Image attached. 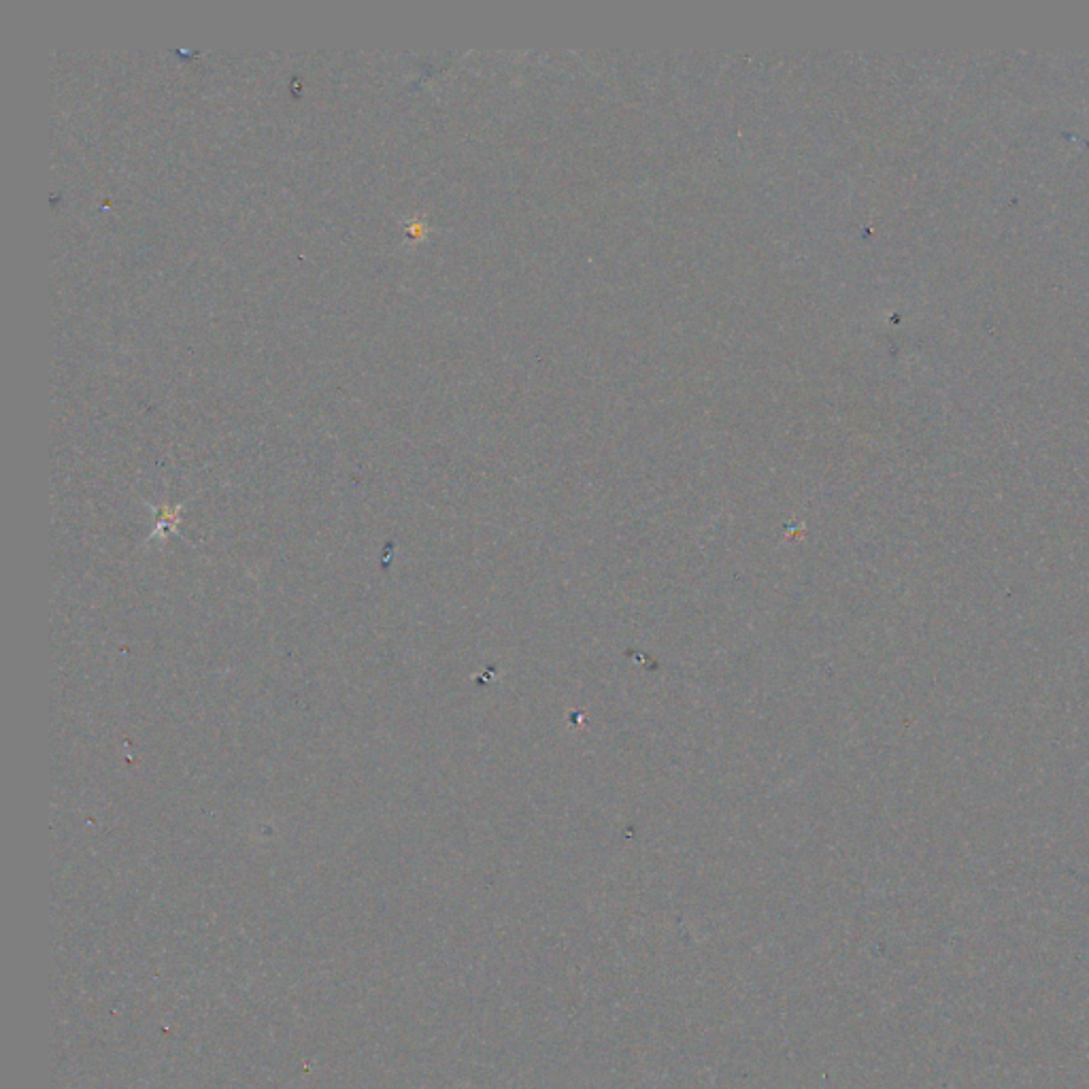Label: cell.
I'll list each match as a JSON object with an SVG mask.
<instances>
[]
</instances>
